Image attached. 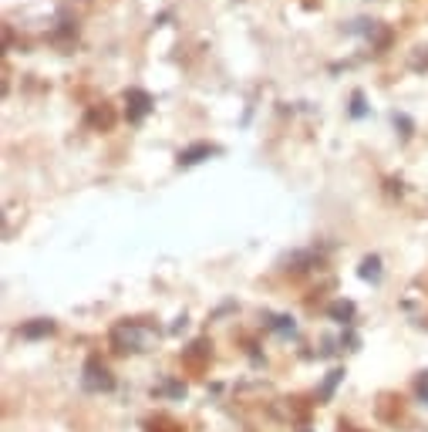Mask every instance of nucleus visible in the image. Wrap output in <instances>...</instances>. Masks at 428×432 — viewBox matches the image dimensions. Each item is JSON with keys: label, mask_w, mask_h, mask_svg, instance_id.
I'll list each match as a JSON object with an SVG mask.
<instances>
[{"label": "nucleus", "mask_w": 428, "mask_h": 432, "mask_svg": "<svg viewBox=\"0 0 428 432\" xmlns=\"http://www.w3.org/2000/svg\"><path fill=\"white\" fill-rule=\"evenodd\" d=\"M125 102H132V122H139V119L149 112V95H145V92H128Z\"/></svg>", "instance_id": "f257e3e1"}]
</instances>
